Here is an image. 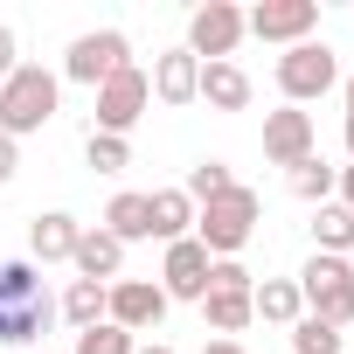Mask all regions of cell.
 <instances>
[{
  "mask_svg": "<svg viewBox=\"0 0 354 354\" xmlns=\"http://www.w3.org/2000/svg\"><path fill=\"white\" fill-rule=\"evenodd\" d=\"M56 313H63L77 333H84V326H97V319H104V285H91V278H70V292H63V306H56Z\"/></svg>",
  "mask_w": 354,
  "mask_h": 354,
  "instance_id": "603a6c76",
  "label": "cell"
},
{
  "mask_svg": "<svg viewBox=\"0 0 354 354\" xmlns=\"http://www.w3.org/2000/svg\"><path fill=\"white\" fill-rule=\"evenodd\" d=\"M84 160H91L97 174H125V167H132V146L111 139V132H91V139H84Z\"/></svg>",
  "mask_w": 354,
  "mask_h": 354,
  "instance_id": "4316f807",
  "label": "cell"
},
{
  "mask_svg": "<svg viewBox=\"0 0 354 354\" xmlns=\"http://www.w3.org/2000/svg\"><path fill=\"white\" fill-rule=\"evenodd\" d=\"M125 63H132V42H125L118 28H91V35H77V42H70L63 77H70V84H84V91H97V84H111Z\"/></svg>",
  "mask_w": 354,
  "mask_h": 354,
  "instance_id": "8992f818",
  "label": "cell"
},
{
  "mask_svg": "<svg viewBox=\"0 0 354 354\" xmlns=\"http://www.w3.org/2000/svg\"><path fill=\"white\" fill-rule=\"evenodd\" d=\"M77 236H84L77 216H63V209L35 216V223H28V264H70V257H77Z\"/></svg>",
  "mask_w": 354,
  "mask_h": 354,
  "instance_id": "4fadbf2b",
  "label": "cell"
},
{
  "mask_svg": "<svg viewBox=\"0 0 354 354\" xmlns=\"http://www.w3.org/2000/svg\"><path fill=\"white\" fill-rule=\"evenodd\" d=\"M70 264H77V278H91V285H118V278H125V243H118L111 230H84Z\"/></svg>",
  "mask_w": 354,
  "mask_h": 354,
  "instance_id": "9a60e30c",
  "label": "cell"
},
{
  "mask_svg": "<svg viewBox=\"0 0 354 354\" xmlns=\"http://www.w3.org/2000/svg\"><path fill=\"white\" fill-rule=\"evenodd\" d=\"M70 354H139V340H132L125 326L97 319V326H84V333H77V347H70Z\"/></svg>",
  "mask_w": 354,
  "mask_h": 354,
  "instance_id": "484cf974",
  "label": "cell"
},
{
  "mask_svg": "<svg viewBox=\"0 0 354 354\" xmlns=\"http://www.w3.org/2000/svg\"><path fill=\"white\" fill-rule=\"evenodd\" d=\"M250 313H257V319H271V326H299V319H306L299 278H264V285L250 292Z\"/></svg>",
  "mask_w": 354,
  "mask_h": 354,
  "instance_id": "ac0fdd59",
  "label": "cell"
},
{
  "mask_svg": "<svg viewBox=\"0 0 354 354\" xmlns=\"http://www.w3.org/2000/svg\"><path fill=\"white\" fill-rule=\"evenodd\" d=\"M15 167H21V146H15L8 132H0V188H8V181H15Z\"/></svg>",
  "mask_w": 354,
  "mask_h": 354,
  "instance_id": "f1b7e54d",
  "label": "cell"
},
{
  "mask_svg": "<svg viewBox=\"0 0 354 354\" xmlns=\"http://www.w3.org/2000/svg\"><path fill=\"white\" fill-rule=\"evenodd\" d=\"M209 111H250V77L236 63H202V91H195Z\"/></svg>",
  "mask_w": 354,
  "mask_h": 354,
  "instance_id": "e0dca14e",
  "label": "cell"
},
{
  "mask_svg": "<svg viewBox=\"0 0 354 354\" xmlns=\"http://www.w3.org/2000/svg\"><path fill=\"white\" fill-rule=\"evenodd\" d=\"M299 299H306V313L313 319H326V326H347L354 319V264L347 257H306V271H299Z\"/></svg>",
  "mask_w": 354,
  "mask_h": 354,
  "instance_id": "277c9868",
  "label": "cell"
},
{
  "mask_svg": "<svg viewBox=\"0 0 354 354\" xmlns=\"http://www.w3.org/2000/svg\"><path fill=\"white\" fill-rule=\"evenodd\" d=\"M340 139H347V160H354V118H347V125H340Z\"/></svg>",
  "mask_w": 354,
  "mask_h": 354,
  "instance_id": "d6a6232c",
  "label": "cell"
},
{
  "mask_svg": "<svg viewBox=\"0 0 354 354\" xmlns=\"http://www.w3.org/2000/svg\"><path fill=\"white\" fill-rule=\"evenodd\" d=\"M243 42V8H230V0H202V8L188 15V56L195 63H230Z\"/></svg>",
  "mask_w": 354,
  "mask_h": 354,
  "instance_id": "ba28073f",
  "label": "cell"
},
{
  "mask_svg": "<svg viewBox=\"0 0 354 354\" xmlns=\"http://www.w3.org/2000/svg\"><path fill=\"white\" fill-rule=\"evenodd\" d=\"M292 354H347V340H340V326H326V319H299L292 326Z\"/></svg>",
  "mask_w": 354,
  "mask_h": 354,
  "instance_id": "d4e9b609",
  "label": "cell"
},
{
  "mask_svg": "<svg viewBox=\"0 0 354 354\" xmlns=\"http://www.w3.org/2000/svg\"><path fill=\"white\" fill-rule=\"evenodd\" d=\"M202 354H250V347H243V340H209Z\"/></svg>",
  "mask_w": 354,
  "mask_h": 354,
  "instance_id": "4dcf8cb0",
  "label": "cell"
},
{
  "mask_svg": "<svg viewBox=\"0 0 354 354\" xmlns=\"http://www.w3.org/2000/svg\"><path fill=\"white\" fill-rule=\"evenodd\" d=\"M209 264H216V257H209L195 236L167 243V264H160V292H167V306H174V299L202 306V299H209Z\"/></svg>",
  "mask_w": 354,
  "mask_h": 354,
  "instance_id": "7c38bea8",
  "label": "cell"
},
{
  "mask_svg": "<svg viewBox=\"0 0 354 354\" xmlns=\"http://www.w3.org/2000/svg\"><path fill=\"white\" fill-rule=\"evenodd\" d=\"M56 104H63V77H49L42 63H21L8 84H0V132L21 146L28 132H42L56 118Z\"/></svg>",
  "mask_w": 354,
  "mask_h": 354,
  "instance_id": "7a4b0ae2",
  "label": "cell"
},
{
  "mask_svg": "<svg viewBox=\"0 0 354 354\" xmlns=\"http://www.w3.org/2000/svg\"><path fill=\"white\" fill-rule=\"evenodd\" d=\"M97 230H111L118 243H146V236H153V223H146V195H111V209H104Z\"/></svg>",
  "mask_w": 354,
  "mask_h": 354,
  "instance_id": "ffe728a7",
  "label": "cell"
},
{
  "mask_svg": "<svg viewBox=\"0 0 354 354\" xmlns=\"http://www.w3.org/2000/svg\"><path fill=\"white\" fill-rule=\"evenodd\" d=\"M319 153V132H313V111H299V104H285V111H264V160L271 167H299V160H313Z\"/></svg>",
  "mask_w": 354,
  "mask_h": 354,
  "instance_id": "30bf717a",
  "label": "cell"
},
{
  "mask_svg": "<svg viewBox=\"0 0 354 354\" xmlns=\"http://www.w3.org/2000/svg\"><path fill=\"white\" fill-rule=\"evenodd\" d=\"M313 28H319V0H257V8L243 15V35H257V42H285V49L313 42Z\"/></svg>",
  "mask_w": 354,
  "mask_h": 354,
  "instance_id": "9c48e42d",
  "label": "cell"
},
{
  "mask_svg": "<svg viewBox=\"0 0 354 354\" xmlns=\"http://www.w3.org/2000/svg\"><path fill=\"white\" fill-rule=\"evenodd\" d=\"M202 319L230 340V333H243L257 313H250V292H209V299H202Z\"/></svg>",
  "mask_w": 354,
  "mask_h": 354,
  "instance_id": "44dd1931",
  "label": "cell"
},
{
  "mask_svg": "<svg viewBox=\"0 0 354 354\" xmlns=\"http://www.w3.org/2000/svg\"><path fill=\"white\" fill-rule=\"evenodd\" d=\"M49 319H56V306H49V292H42V264L8 257V264H0V347L42 340Z\"/></svg>",
  "mask_w": 354,
  "mask_h": 354,
  "instance_id": "6da1fadb",
  "label": "cell"
},
{
  "mask_svg": "<svg viewBox=\"0 0 354 354\" xmlns=\"http://www.w3.org/2000/svg\"><path fill=\"white\" fill-rule=\"evenodd\" d=\"M104 319L125 326V333H146V326L167 319V292L153 278H118V285H104Z\"/></svg>",
  "mask_w": 354,
  "mask_h": 354,
  "instance_id": "8fae6325",
  "label": "cell"
},
{
  "mask_svg": "<svg viewBox=\"0 0 354 354\" xmlns=\"http://www.w3.org/2000/svg\"><path fill=\"white\" fill-rule=\"evenodd\" d=\"M340 97H347V118H354V70L340 77Z\"/></svg>",
  "mask_w": 354,
  "mask_h": 354,
  "instance_id": "1f68e13d",
  "label": "cell"
},
{
  "mask_svg": "<svg viewBox=\"0 0 354 354\" xmlns=\"http://www.w3.org/2000/svg\"><path fill=\"white\" fill-rule=\"evenodd\" d=\"M278 91H285V104H313V97H326V91H340V56L326 49V42H299V49H285L278 56Z\"/></svg>",
  "mask_w": 354,
  "mask_h": 354,
  "instance_id": "5b68a950",
  "label": "cell"
},
{
  "mask_svg": "<svg viewBox=\"0 0 354 354\" xmlns=\"http://www.w3.org/2000/svg\"><path fill=\"white\" fill-rule=\"evenodd\" d=\"M333 195H340V209L354 216V167H340V181H333Z\"/></svg>",
  "mask_w": 354,
  "mask_h": 354,
  "instance_id": "f546056e",
  "label": "cell"
},
{
  "mask_svg": "<svg viewBox=\"0 0 354 354\" xmlns=\"http://www.w3.org/2000/svg\"><path fill=\"white\" fill-rule=\"evenodd\" d=\"M313 243H319V257H347L354 250V216L340 202H319L313 209Z\"/></svg>",
  "mask_w": 354,
  "mask_h": 354,
  "instance_id": "d6986e66",
  "label": "cell"
},
{
  "mask_svg": "<svg viewBox=\"0 0 354 354\" xmlns=\"http://www.w3.org/2000/svg\"><path fill=\"white\" fill-rule=\"evenodd\" d=\"M236 188V174L223 167V160H202V167H188V181H181V195L202 209V202H216V195H230Z\"/></svg>",
  "mask_w": 354,
  "mask_h": 354,
  "instance_id": "cb8c5ba5",
  "label": "cell"
},
{
  "mask_svg": "<svg viewBox=\"0 0 354 354\" xmlns=\"http://www.w3.org/2000/svg\"><path fill=\"white\" fill-rule=\"evenodd\" d=\"M91 97H97V125H91V132H111V139H125V132L146 118V104H153V84H146V70H139V63H125V70H118L111 84H97Z\"/></svg>",
  "mask_w": 354,
  "mask_h": 354,
  "instance_id": "52a82bcc",
  "label": "cell"
},
{
  "mask_svg": "<svg viewBox=\"0 0 354 354\" xmlns=\"http://www.w3.org/2000/svg\"><path fill=\"white\" fill-rule=\"evenodd\" d=\"M146 84H153L160 104H195V91H202V63H195L188 49H167V56H153Z\"/></svg>",
  "mask_w": 354,
  "mask_h": 354,
  "instance_id": "5bb4252c",
  "label": "cell"
},
{
  "mask_svg": "<svg viewBox=\"0 0 354 354\" xmlns=\"http://www.w3.org/2000/svg\"><path fill=\"white\" fill-rule=\"evenodd\" d=\"M257 216H264V202H257V188H230V195H216V202H202L195 209V243L209 250V257H236L250 236H257Z\"/></svg>",
  "mask_w": 354,
  "mask_h": 354,
  "instance_id": "3957f363",
  "label": "cell"
},
{
  "mask_svg": "<svg viewBox=\"0 0 354 354\" xmlns=\"http://www.w3.org/2000/svg\"><path fill=\"white\" fill-rule=\"evenodd\" d=\"M139 354H174V347H160V340H153V347H139Z\"/></svg>",
  "mask_w": 354,
  "mask_h": 354,
  "instance_id": "836d02e7",
  "label": "cell"
},
{
  "mask_svg": "<svg viewBox=\"0 0 354 354\" xmlns=\"http://www.w3.org/2000/svg\"><path fill=\"white\" fill-rule=\"evenodd\" d=\"M285 181H292V195H299V202H313V209H319V202H333V181H340V167H326V160L313 153V160H299V167L285 174Z\"/></svg>",
  "mask_w": 354,
  "mask_h": 354,
  "instance_id": "7402d4cb",
  "label": "cell"
},
{
  "mask_svg": "<svg viewBox=\"0 0 354 354\" xmlns=\"http://www.w3.org/2000/svg\"><path fill=\"white\" fill-rule=\"evenodd\" d=\"M15 70H21V42H15V28H8V21H0V84H8Z\"/></svg>",
  "mask_w": 354,
  "mask_h": 354,
  "instance_id": "83f0119b",
  "label": "cell"
},
{
  "mask_svg": "<svg viewBox=\"0 0 354 354\" xmlns=\"http://www.w3.org/2000/svg\"><path fill=\"white\" fill-rule=\"evenodd\" d=\"M146 223H153L160 243H181V236H195V202L181 188H153L146 195Z\"/></svg>",
  "mask_w": 354,
  "mask_h": 354,
  "instance_id": "2e32d148",
  "label": "cell"
}]
</instances>
